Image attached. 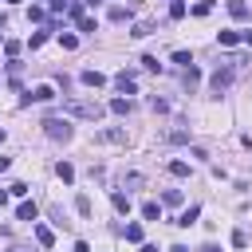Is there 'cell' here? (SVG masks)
<instances>
[{"label": "cell", "mask_w": 252, "mask_h": 252, "mask_svg": "<svg viewBox=\"0 0 252 252\" xmlns=\"http://www.w3.org/2000/svg\"><path fill=\"white\" fill-rule=\"evenodd\" d=\"M165 142H173V146H177V142H189V130H169Z\"/></svg>", "instance_id": "4316f807"}, {"label": "cell", "mask_w": 252, "mask_h": 252, "mask_svg": "<svg viewBox=\"0 0 252 252\" xmlns=\"http://www.w3.org/2000/svg\"><path fill=\"white\" fill-rule=\"evenodd\" d=\"M209 12H213V0H197L193 4V16H209Z\"/></svg>", "instance_id": "d4e9b609"}, {"label": "cell", "mask_w": 252, "mask_h": 252, "mask_svg": "<svg viewBox=\"0 0 252 252\" xmlns=\"http://www.w3.org/2000/svg\"><path fill=\"white\" fill-rule=\"evenodd\" d=\"M130 16H134V12H130V8H122V4H114V8H110V20H114V24H122V20H130Z\"/></svg>", "instance_id": "2e32d148"}, {"label": "cell", "mask_w": 252, "mask_h": 252, "mask_svg": "<svg viewBox=\"0 0 252 252\" xmlns=\"http://www.w3.org/2000/svg\"><path fill=\"white\" fill-rule=\"evenodd\" d=\"M169 173L173 177H189V161H169Z\"/></svg>", "instance_id": "603a6c76"}, {"label": "cell", "mask_w": 252, "mask_h": 252, "mask_svg": "<svg viewBox=\"0 0 252 252\" xmlns=\"http://www.w3.org/2000/svg\"><path fill=\"white\" fill-rule=\"evenodd\" d=\"M110 205H114V213H130V197L126 193H110Z\"/></svg>", "instance_id": "4fadbf2b"}, {"label": "cell", "mask_w": 252, "mask_h": 252, "mask_svg": "<svg viewBox=\"0 0 252 252\" xmlns=\"http://www.w3.org/2000/svg\"><path fill=\"white\" fill-rule=\"evenodd\" d=\"M228 16L232 20H248V0H228Z\"/></svg>", "instance_id": "30bf717a"}, {"label": "cell", "mask_w": 252, "mask_h": 252, "mask_svg": "<svg viewBox=\"0 0 252 252\" xmlns=\"http://www.w3.org/2000/svg\"><path fill=\"white\" fill-rule=\"evenodd\" d=\"M75 24H79V32H87V35H94V20H91V16H79Z\"/></svg>", "instance_id": "484cf974"}, {"label": "cell", "mask_w": 252, "mask_h": 252, "mask_svg": "<svg viewBox=\"0 0 252 252\" xmlns=\"http://www.w3.org/2000/svg\"><path fill=\"white\" fill-rule=\"evenodd\" d=\"M154 32H158V24H154V20H138L130 35H134V39H142V35H154Z\"/></svg>", "instance_id": "ba28073f"}, {"label": "cell", "mask_w": 252, "mask_h": 252, "mask_svg": "<svg viewBox=\"0 0 252 252\" xmlns=\"http://www.w3.org/2000/svg\"><path fill=\"white\" fill-rule=\"evenodd\" d=\"M8 193H12V197H28V185H24V181H16V185H12Z\"/></svg>", "instance_id": "836d02e7"}, {"label": "cell", "mask_w": 252, "mask_h": 252, "mask_svg": "<svg viewBox=\"0 0 252 252\" xmlns=\"http://www.w3.org/2000/svg\"><path fill=\"white\" fill-rule=\"evenodd\" d=\"M161 201H165V205H181V193H177V189H165V197H161Z\"/></svg>", "instance_id": "d6a6232c"}, {"label": "cell", "mask_w": 252, "mask_h": 252, "mask_svg": "<svg viewBox=\"0 0 252 252\" xmlns=\"http://www.w3.org/2000/svg\"><path fill=\"white\" fill-rule=\"evenodd\" d=\"M4 205H8V193H4V189H0V209H4Z\"/></svg>", "instance_id": "f35d334b"}, {"label": "cell", "mask_w": 252, "mask_h": 252, "mask_svg": "<svg viewBox=\"0 0 252 252\" xmlns=\"http://www.w3.org/2000/svg\"><path fill=\"white\" fill-rule=\"evenodd\" d=\"M114 87H118L122 94H134V91H138V79H134L130 71H118V75H114Z\"/></svg>", "instance_id": "5b68a950"}, {"label": "cell", "mask_w": 252, "mask_h": 252, "mask_svg": "<svg viewBox=\"0 0 252 252\" xmlns=\"http://www.w3.org/2000/svg\"><path fill=\"white\" fill-rule=\"evenodd\" d=\"M59 43H63V51H75V47H79V39H75L71 32H59Z\"/></svg>", "instance_id": "ffe728a7"}, {"label": "cell", "mask_w": 252, "mask_h": 252, "mask_svg": "<svg viewBox=\"0 0 252 252\" xmlns=\"http://www.w3.org/2000/svg\"><path fill=\"white\" fill-rule=\"evenodd\" d=\"M43 43H47V32H35V35L28 39V47H32V51H35V47H43Z\"/></svg>", "instance_id": "f1b7e54d"}, {"label": "cell", "mask_w": 252, "mask_h": 252, "mask_svg": "<svg viewBox=\"0 0 252 252\" xmlns=\"http://www.w3.org/2000/svg\"><path fill=\"white\" fill-rule=\"evenodd\" d=\"M0 142H4V130H0Z\"/></svg>", "instance_id": "f6af8a7d"}, {"label": "cell", "mask_w": 252, "mask_h": 252, "mask_svg": "<svg viewBox=\"0 0 252 252\" xmlns=\"http://www.w3.org/2000/svg\"><path fill=\"white\" fill-rule=\"evenodd\" d=\"M75 252H91V244H87V240H79V244H75Z\"/></svg>", "instance_id": "d590c367"}, {"label": "cell", "mask_w": 252, "mask_h": 252, "mask_svg": "<svg viewBox=\"0 0 252 252\" xmlns=\"http://www.w3.org/2000/svg\"><path fill=\"white\" fill-rule=\"evenodd\" d=\"M169 252H189V248H185V244H173V248H169Z\"/></svg>", "instance_id": "60d3db41"}, {"label": "cell", "mask_w": 252, "mask_h": 252, "mask_svg": "<svg viewBox=\"0 0 252 252\" xmlns=\"http://www.w3.org/2000/svg\"><path fill=\"white\" fill-rule=\"evenodd\" d=\"M181 83H185V91H193V87L201 83V75H197V67H189V71L181 75Z\"/></svg>", "instance_id": "e0dca14e"}, {"label": "cell", "mask_w": 252, "mask_h": 252, "mask_svg": "<svg viewBox=\"0 0 252 252\" xmlns=\"http://www.w3.org/2000/svg\"><path fill=\"white\" fill-rule=\"evenodd\" d=\"M35 240H39L43 248H51V244H55V232H51L47 224H35Z\"/></svg>", "instance_id": "7c38bea8"}, {"label": "cell", "mask_w": 252, "mask_h": 252, "mask_svg": "<svg viewBox=\"0 0 252 252\" xmlns=\"http://www.w3.org/2000/svg\"><path fill=\"white\" fill-rule=\"evenodd\" d=\"M201 252H220V248L217 244H201Z\"/></svg>", "instance_id": "74e56055"}, {"label": "cell", "mask_w": 252, "mask_h": 252, "mask_svg": "<svg viewBox=\"0 0 252 252\" xmlns=\"http://www.w3.org/2000/svg\"><path fill=\"white\" fill-rule=\"evenodd\" d=\"M106 110H110V114H130V110H134V102H130V98H110V102H106Z\"/></svg>", "instance_id": "9c48e42d"}, {"label": "cell", "mask_w": 252, "mask_h": 252, "mask_svg": "<svg viewBox=\"0 0 252 252\" xmlns=\"http://www.w3.org/2000/svg\"><path fill=\"white\" fill-rule=\"evenodd\" d=\"M228 87H232V67H217L213 79H209V91H213V94H224Z\"/></svg>", "instance_id": "3957f363"}, {"label": "cell", "mask_w": 252, "mask_h": 252, "mask_svg": "<svg viewBox=\"0 0 252 252\" xmlns=\"http://www.w3.org/2000/svg\"><path fill=\"white\" fill-rule=\"evenodd\" d=\"M16 217H20V220H32V224H35V220H39V209H35V201H20Z\"/></svg>", "instance_id": "8992f818"}, {"label": "cell", "mask_w": 252, "mask_h": 252, "mask_svg": "<svg viewBox=\"0 0 252 252\" xmlns=\"http://www.w3.org/2000/svg\"><path fill=\"white\" fill-rule=\"evenodd\" d=\"M142 67H146V71H161V63H158L154 55H142Z\"/></svg>", "instance_id": "4dcf8cb0"}, {"label": "cell", "mask_w": 252, "mask_h": 252, "mask_svg": "<svg viewBox=\"0 0 252 252\" xmlns=\"http://www.w3.org/2000/svg\"><path fill=\"white\" fill-rule=\"evenodd\" d=\"M51 98H55V91L43 83V87H32V91L24 94V106H32V102H51Z\"/></svg>", "instance_id": "277c9868"}, {"label": "cell", "mask_w": 252, "mask_h": 252, "mask_svg": "<svg viewBox=\"0 0 252 252\" xmlns=\"http://www.w3.org/2000/svg\"><path fill=\"white\" fill-rule=\"evenodd\" d=\"M240 43H248V47H252V32H240Z\"/></svg>", "instance_id": "8d00e7d4"}, {"label": "cell", "mask_w": 252, "mask_h": 252, "mask_svg": "<svg viewBox=\"0 0 252 252\" xmlns=\"http://www.w3.org/2000/svg\"><path fill=\"white\" fill-rule=\"evenodd\" d=\"M8 4H20V0H8Z\"/></svg>", "instance_id": "ee69618b"}, {"label": "cell", "mask_w": 252, "mask_h": 252, "mask_svg": "<svg viewBox=\"0 0 252 252\" xmlns=\"http://www.w3.org/2000/svg\"><path fill=\"white\" fill-rule=\"evenodd\" d=\"M4 55L16 59V55H20V43H16V39H4Z\"/></svg>", "instance_id": "f546056e"}, {"label": "cell", "mask_w": 252, "mask_h": 252, "mask_svg": "<svg viewBox=\"0 0 252 252\" xmlns=\"http://www.w3.org/2000/svg\"><path fill=\"white\" fill-rule=\"evenodd\" d=\"M240 43V32H220V47H236Z\"/></svg>", "instance_id": "d6986e66"}, {"label": "cell", "mask_w": 252, "mask_h": 252, "mask_svg": "<svg viewBox=\"0 0 252 252\" xmlns=\"http://www.w3.org/2000/svg\"><path fill=\"white\" fill-rule=\"evenodd\" d=\"M39 126H43V134H47L51 142H71V134H75L67 118H43Z\"/></svg>", "instance_id": "7a4b0ae2"}, {"label": "cell", "mask_w": 252, "mask_h": 252, "mask_svg": "<svg viewBox=\"0 0 252 252\" xmlns=\"http://www.w3.org/2000/svg\"><path fill=\"white\" fill-rule=\"evenodd\" d=\"M142 217H146V220H161V205H158V201H146V205H142Z\"/></svg>", "instance_id": "5bb4252c"}, {"label": "cell", "mask_w": 252, "mask_h": 252, "mask_svg": "<svg viewBox=\"0 0 252 252\" xmlns=\"http://www.w3.org/2000/svg\"><path fill=\"white\" fill-rule=\"evenodd\" d=\"M98 138H102V142H126V130H102Z\"/></svg>", "instance_id": "7402d4cb"}, {"label": "cell", "mask_w": 252, "mask_h": 252, "mask_svg": "<svg viewBox=\"0 0 252 252\" xmlns=\"http://www.w3.org/2000/svg\"><path fill=\"white\" fill-rule=\"evenodd\" d=\"M197 217H201V209H197V205H189V209H185V213H181V217H177L173 224H181V228H189V224H193Z\"/></svg>", "instance_id": "8fae6325"}, {"label": "cell", "mask_w": 252, "mask_h": 252, "mask_svg": "<svg viewBox=\"0 0 252 252\" xmlns=\"http://www.w3.org/2000/svg\"><path fill=\"white\" fill-rule=\"evenodd\" d=\"M83 4H87V8H94V4H98V0H83Z\"/></svg>", "instance_id": "b9f144b4"}, {"label": "cell", "mask_w": 252, "mask_h": 252, "mask_svg": "<svg viewBox=\"0 0 252 252\" xmlns=\"http://www.w3.org/2000/svg\"><path fill=\"white\" fill-rule=\"evenodd\" d=\"M173 63H177V67H185V71H189V67H193V55H189V51H173Z\"/></svg>", "instance_id": "44dd1931"}, {"label": "cell", "mask_w": 252, "mask_h": 252, "mask_svg": "<svg viewBox=\"0 0 252 252\" xmlns=\"http://www.w3.org/2000/svg\"><path fill=\"white\" fill-rule=\"evenodd\" d=\"M122 236H126V240H134V244H138V240H142V224H126V228H122Z\"/></svg>", "instance_id": "cb8c5ba5"}, {"label": "cell", "mask_w": 252, "mask_h": 252, "mask_svg": "<svg viewBox=\"0 0 252 252\" xmlns=\"http://www.w3.org/2000/svg\"><path fill=\"white\" fill-rule=\"evenodd\" d=\"M4 28H8V20H4V16H0V32H4Z\"/></svg>", "instance_id": "7bdbcfd3"}, {"label": "cell", "mask_w": 252, "mask_h": 252, "mask_svg": "<svg viewBox=\"0 0 252 252\" xmlns=\"http://www.w3.org/2000/svg\"><path fill=\"white\" fill-rule=\"evenodd\" d=\"M181 16H185V4L173 0V4H169V20H181Z\"/></svg>", "instance_id": "83f0119b"}, {"label": "cell", "mask_w": 252, "mask_h": 252, "mask_svg": "<svg viewBox=\"0 0 252 252\" xmlns=\"http://www.w3.org/2000/svg\"><path fill=\"white\" fill-rule=\"evenodd\" d=\"M142 252H158V244H142Z\"/></svg>", "instance_id": "ab89813d"}, {"label": "cell", "mask_w": 252, "mask_h": 252, "mask_svg": "<svg viewBox=\"0 0 252 252\" xmlns=\"http://www.w3.org/2000/svg\"><path fill=\"white\" fill-rule=\"evenodd\" d=\"M244 244H248V236H244V232L236 228V232H232V248H244Z\"/></svg>", "instance_id": "e575fe53"}, {"label": "cell", "mask_w": 252, "mask_h": 252, "mask_svg": "<svg viewBox=\"0 0 252 252\" xmlns=\"http://www.w3.org/2000/svg\"><path fill=\"white\" fill-rule=\"evenodd\" d=\"M75 209H79V217H91V197L79 193V197H75Z\"/></svg>", "instance_id": "ac0fdd59"}, {"label": "cell", "mask_w": 252, "mask_h": 252, "mask_svg": "<svg viewBox=\"0 0 252 252\" xmlns=\"http://www.w3.org/2000/svg\"><path fill=\"white\" fill-rule=\"evenodd\" d=\"M79 83H83V87H94V91H98V87L106 83V75H102V71H83V75H79Z\"/></svg>", "instance_id": "52a82bcc"}, {"label": "cell", "mask_w": 252, "mask_h": 252, "mask_svg": "<svg viewBox=\"0 0 252 252\" xmlns=\"http://www.w3.org/2000/svg\"><path fill=\"white\" fill-rule=\"evenodd\" d=\"M150 106H154L158 114H161V110H169V102H165V98H158V94H150Z\"/></svg>", "instance_id": "1f68e13d"}, {"label": "cell", "mask_w": 252, "mask_h": 252, "mask_svg": "<svg viewBox=\"0 0 252 252\" xmlns=\"http://www.w3.org/2000/svg\"><path fill=\"white\" fill-rule=\"evenodd\" d=\"M55 173H59V181H67V185L75 181V169H71V161H59V165H55Z\"/></svg>", "instance_id": "9a60e30c"}, {"label": "cell", "mask_w": 252, "mask_h": 252, "mask_svg": "<svg viewBox=\"0 0 252 252\" xmlns=\"http://www.w3.org/2000/svg\"><path fill=\"white\" fill-rule=\"evenodd\" d=\"M63 114L83 118V122H98V118L106 114V106H102V102H87V98H67V102H63Z\"/></svg>", "instance_id": "6da1fadb"}]
</instances>
